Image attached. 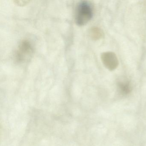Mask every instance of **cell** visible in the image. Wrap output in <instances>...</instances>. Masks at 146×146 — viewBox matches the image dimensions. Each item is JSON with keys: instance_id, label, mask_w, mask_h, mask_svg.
I'll use <instances>...</instances> for the list:
<instances>
[{"instance_id": "3957f363", "label": "cell", "mask_w": 146, "mask_h": 146, "mask_svg": "<svg viewBox=\"0 0 146 146\" xmlns=\"http://www.w3.org/2000/svg\"><path fill=\"white\" fill-rule=\"evenodd\" d=\"M101 60L105 67L110 71L115 70L119 64L118 60L114 53L107 52L102 54Z\"/></svg>"}, {"instance_id": "7a4b0ae2", "label": "cell", "mask_w": 146, "mask_h": 146, "mask_svg": "<svg viewBox=\"0 0 146 146\" xmlns=\"http://www.w3.org/2000/svg\"><path fill=\"white\" fill-rule=\"evenodd\" d=\"M33 52V48L30 43L27 41L22 42L16 53V59L19 62L27 60Z\"/></svg>"}, {"instance_id": "5b68a950", "label": "cell", "mask_w": 146, "mask_h": 146, "mask_svg": "<svg viewBox=\"0 0 146 146\" xmlns=\"http://www.w3.org/2000/svg\"><path fill=\"white\" fill-rule=\"evenodd\" d=\"M89 35L92 40H97L103 37L104 33L100 28L94 26L90 30Z\"/></svg>"}, {"instance_id": "8992f818", "label": "cell", "mask_w": 146, "mask_h": 146, "mask_svg": "<svg viewBox=\"0 0 146 146\" xmlns=\"http://www.w3.org/2000/svg\"><path fill=\"white\" fill-rule=\"evenodd\" d=\"M14 2L17 5L19 6H24L29 3V1H16Z\"/></svg>"}, {"instance_id": "277c9868", "label": "cell", "mask_w": 146, "mask_h": 146, "mask_svg": "<svg viewBox=\"0 0 146 146\" xmlns=\"http://www.w3.org/2000/svg\"><path fill=\"white\" fill-rule=\"evenodd\" d=\"M117 86L119 90L123 94H128L131 91V85L127 79H122L119 80L117 82Z\"/></svg>"}, {"instance_id": "6da1fadb", "label": "cell", "mask_w": 146, "mask_h": 146, "mask_svg": "<svg viewBox=\"0 0 146 146\" xmlns=\"http://www.w3.org/2000/svg\"><path fill=\"white\" fill-rule=\"evenodd\" d=\"M93 17V9L89 2L82 1L79 2L76 9L75 20L77 25L84 26L92 19Z\"/></svg>"}]
</instances>
